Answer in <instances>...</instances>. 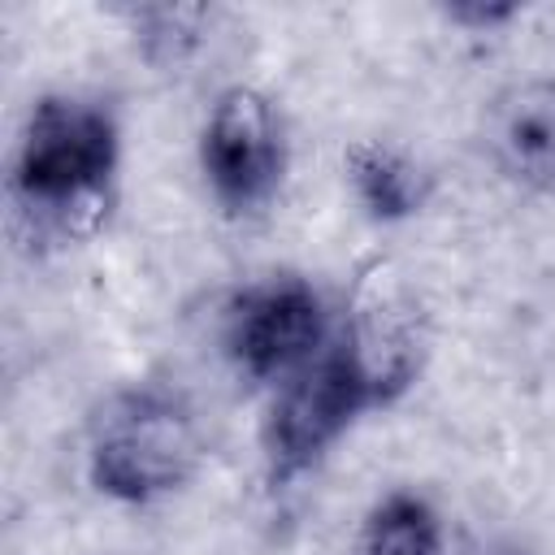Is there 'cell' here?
<instances>
[{
	"mask_svg": "<svg viewBox=\"0 0 555 555\" xmlns=\"http://www.w3.org/2000/svg\"><path fill=\"white\" fill-rule=\"evenodd\" d=\"M113 121L78 100H43L30 113L22 156H17V195L26 208L69 221L100 204L104 178L113 169Z\"/></svg>",
	"mask_w": 555,
	"mask_h": 555,
	"instance_id": "1",
	"label": "cell"
},
{
	"mask_svg": "<svg viewBox=\"0 0 555 555\" xmlns=\"http://www.w3.org/2000/svg\"><path fill=\"white\" fill-rule=\"evenodd\" d=\"M199 434L191 412L165 390L121 395L95 429L91 473L117 499H156L195 473Z\"/></svg>",
	"mask_w": 555,
	"mask_h": 555,
	"instance_id": "2",
	"label": "cell"
},
{
	"mask_svg": "<svg viewBox=\"0 0 555 555\" xmlns=\"http://www.w3.org/2000/svg\"><path fill=\"white\" fill-rule=\"evenodd\" d=\"M369 399H377V390L364 377V369L347 343L334 351H317L308 364H299L286 377V386L273 403V421H269L273 460L282 468L308 464L351 425V416Z\"/></svg>",
	"mask_w": 555,
	"mask_h": 555,
	"instance_id": "3",
	"label": "cell"
},
{
	"mask_svg": "<svg viewBox=\"0 0 555 555\" xmlns=\"http://www.w3.org/2000/svg\"><path fill=\"white\" fill-rule=\"evenodd\" d=\"M234 360L251 377H291L317 356L321 343V304L299 278H278L238 295L225 325Z\"/></svg>",
	"mask_w": 555,
	"mask_h": 555,
	"instance_id": "4",
	"label": "cell"
},
{
	"mask_svg": "<svg viewBox=\"0 0 555 555\" xmlns=\"http://www.w3.org/2000/svg\"><path fill=\"white\" fill-rule=\"evenodd\" d=\"M204 169L212 191L234 208H251L273 191L282 169V143L273 108L256 91L230 87L212 104L204 130Z\"/></svg>",
	"mask_w": 555,
	"mask_h": 555,
	"instance_id": "5",
	"label": "cell"
},
{
	"mask_svg": "<svg viewBox=\"0 0 555 555\" xmlns=\"http://www.w3.org/2000/svg\"><path fill=\"white\" fill-rule=\"evenodd\" d=\"M490 139L512 173L555 186V82H525L507 91L494 104Z\"/></svg>",
	"mask_w": 555,
	"mask_h": 555,
	"instance_id": "6",
	"label": "cell"
},
{
	"mask_svg": "<svg viewBox=\"0 0 555 555\" xmlns=\"http://www.w3.org/2000/svg\"><path fill=\"white\" fill-rule=\"evenodd\" d=\"M360 555H438L434 512L412 494H390L364 520Z\"/></svg>",
	"mask_w": 555,
	"mask_h": 555,
	"instance_id": "7",
	"label": "cell"
},
{
	"mask_svg": "<svg viewBox=\"0 0 555 555\" xmlns=\"http://www.w3.org/2000/svg\"><path fill=\"white\" fill-rule=\"evenodd\" d=\"M351 182L360 199L377 217H403L421 204V173L390 147H356L351 152Z\"/></svg>",
	"mask_w": 555,
	"mask_h": 555,
	"instance_id": "8",
	"label": "cell"
}]
</instances>
